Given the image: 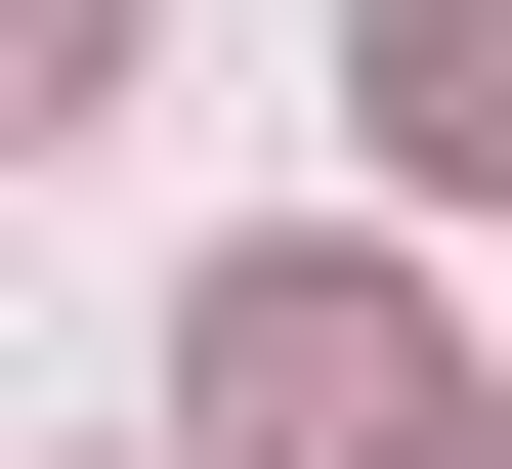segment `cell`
Wrapping results in <instances>:
<instances>
[{"instance_id":"3957f363","label":"cell","mask_w":512,"mask_h":469,"mask_svg":"<svg viewBox=\"0 0 512 469\" xmlns=\"http://www.w3.org/2000/svg\"><path fill=\"white\" fill-rule=\"evenodd\" d=\"M128 43H171V0H0V128H86V86H128Z\"/></svg>"},{"instance_id":"277c9868","label":"cell","mask_w":512,"mask_h":469,"mask_svg":"<svg viewBox=\"0 0 512 469\" xmlns=\"http://www.w3.org/2000/svg\"><path fill=\"white\" fill-rule=\"evenodd\" d=\"M427 469H512V427H427Z\"/></svg>"},{"instance_id":"6da1fadb","label":"cell","mask_w":512,"mask_h":469,"mask_svg":"<svg viewBox=\"0 0 512 469\" xmlns=\"http://www.w3.org/2000/svg\"><path fill=\"white\" fill-rule=\"evenodd\" d=\"M171 384H214V469H384V427H470L427 256H342V214H256L214 299H171Z\"/></svg>"},{"instance_id":"7a4b0ae2","label":"cell","mask_w":512,"mask_h":469,"mask_svg":"<svg viewBox=\"0 0 512 469\" xmlns=\"http://www.w3.org/2000/svg\"><path fill=\"white\" fill-rule=\"evenodd\" d=\"M342 86H384V171H512V0H384Z\"/></svg>"}]
</instances>
